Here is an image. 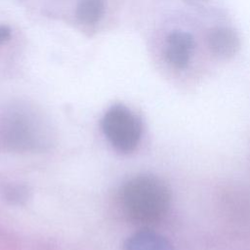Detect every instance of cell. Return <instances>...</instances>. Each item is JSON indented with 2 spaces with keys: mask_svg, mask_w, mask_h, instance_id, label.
<instances>
[{
  "mask_svg": "<svg viewBox=\"0 0 250 250\" xmlns=\"http://www.w3.org/2000/svg\"><path fill=\"white\" fill-rule=\"evenodd\" d=\"M11 37V29L7 25H0V45L7 42Z\"/></svg>",
  "mask_w": 250,
  "mask_h": 250,
  "instance_id": "9",
  "label": "cell"
},
{
  "mask_svg": "<svg viewBox=\"0 0 250 250\" xmlns=\"http://www.w3.org/2000/svg\"><path fill=\"white\" fill-rule=\"evenodd\" d=\"M122 205L127 216L139 225H152L167 214L171 194L159 178L140 175L129 180L121 192Z\"/></svg>",
  "mask_w": 250,
  "mask_h": 250,
  "instance_id": "1",
  "label": "cell"
},
{
  "mask_svg": "<svg viewBox=\"0 0 250 250\" xmlns=\"http://www.w3.org/2000/svg\"><path fill=\"white\" fill-rule=\"evenodd\" d=\"M41 125L21 112L7 114L0 125V139L5 146L17 151L31 150L41 146Z\"/></svg>",
  "mask_w": 250,
  "mask_h": 250,
  "instance_id": "3",
  "label": "cell"
},
{
  "mask_svg": "<svg viewBox=\"0 0 250 250\" xmlns=\"http://www.w3.org/2000/svg\"><path fill=\"white\" fill-rule=\"evenodd\" d=\"M124 250H173V247L165 236L149 229H143L126 240Z\"/></svg>",
  "mask_w": 250,
  "mask_h": 250,
  "instance_id": "6",
  "label": "cell"
},
{
  "mask_svg": "<svg viewBox=\"0 0 250 250\" xmlns=\"http://www.w3.org/2000/svg\"><path fill=\"white\" fill-rule=\"evenodd\" d=\"M192 36L184 31H174L167 37V48L165 51L166 60L177 68H184L188 65L190 54L193 50Z\"/></svg>",
  "mask_w": 250,
  "mask_h": 250,
  "instance_id": "4",
  "label": "cell"
},
{
  "mask_svg": "<svg viewBox=\"0 0 250 250\" xmlns=\"http://www.w3.org/2000/svg\"><path fill=\"white\" fill-rule=\"evenodd\" d=\"M102 130L112 147L119 152L130 153L140 144L143 127L133 111L125 105L115 104L104 113Z\"/></svg>",
  "mask_w": 250,
  "mask_h": 250,
  "instance_id": "2",
  "label": "cell"
},
{
  "mask_svg": "<svg viewBox=\"0 0 250 250\" xmlns=\"http://www.w3.org/2000/svg\"><path fill=\"white\" fill-rule=\"evenodd\" d=\"M103 0H79L76 8V16L84 23L97 22L104 14Z\"/></svg>",
  "mask_w": 250,
  "mask_h": 250,
  "instance_id": "7",
  "label": "cell"
},
{
  "mask_svg": "<svg viewBox=\"0 0 250 250\" xmlns=\"http://www.w3.org/2000/svg\"><path fill=\"white\" fill-rule=\"evenodd\" d=\"M207 42L211 53L224 59L235 55L240 47L239 37L236 32L227 27L212 29L208 35Z\"/></svg>",
  "mask_w": 250,
  "mask_h": 250,
  "instance_id": "5",
  "label": "cell"
},
{
  "mask_svg": "<svg viewBox=\"0 0 250 250\" xmlns=\"http://www.w3.org/2000/svg\"><path fill=\"white\" fill-rule=\"evenodd\" d=\"M6 198L11 203H21L26 198V189L21 187H11L6 190Z\"/></svg>",
  "mask_w": 250,
  "mask_h": 250,
  "instance_id": "8",
  "label": "cell"
}]
</instances>
